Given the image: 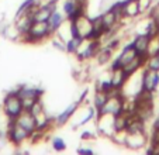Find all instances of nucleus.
Instances as JSON below:
<instances>
[{
  "mask_svg": "<svg viewBox=\"0 0 159 155\" xmlns=\"http://www.w3.org/2000/svg\"><path fill=\"white\" fill-rule=\"evenodd\" d=\"M52 35L54 34L48 26V21H34L28 33L21 35L20 40L28 42V44H35V42H41L47 38H51Z\"/></svg>",
  "mask_w": 159,
  "mask_h": 155,
  "instance_id": "nucleus-1",
  "label": "nucleus"
},
{
  "mask_svg": "<svg viewBox=\"0 0 159 155\" xmlns=\"http://www.w3.org/2000/svg\"><path fill=\"white\" fill-rule=\"evenodd\" d=\"M2 110L10 120H16L25 110L24 106H23V101H21L20 96L17 95L16 90H11L4 96L3 103H2Z\"/></svg>",
  "mask_w": 159,
  "mask_h": 155,
  "instance_id": "nucleus-2",
  "label": "nucleus"
},
{
  "mask_svg": "<svg viewBox=\"0 0 159 155\" xmlns=\"http://www.w3.org/2000/svg\"><path fill=\"white\" fill-rule=\"evenodd\" d=\"M31 133L27 131L24 127H21L20 124L11 120L7 127V140L13 144V145H21V144L30 141Z\"/></svg>",
  "mask_w": 159,
  "mask_h": 155,
  "instance_id": "nucleus-3",
  "label": "nucleus"
},
{
  "mask_svg": "<svg viewBox=\"0 0 159 155\" xmlns=\"http://www.w3.org/2000/svg\"><path fill=\"white\" fill-rule=\"evenodd\" d=\"M16 92L20 96L25 110H28V109H30L38 99H41L42 95H44V90L39 89V87H34V86H20L16 89Z\"/></svg>",
  "mask_w": 159,
  "mask_h": 155,
  "instance_id": "nucleus-4",
  "label": "nucleus"
},
{
  "mask_svg": "<svg viewBox=\"0 0 159 155\" xmlns=\"http://www.w3.org/2000/svg\"><path fill=\"white\" fill-rule=\"evenodd\" d=\"M102 48V42L100 40H84L83 44L76 52V57L79 61H87L92 58H96L99 49Z\"/></svg>",
  "mask_w": 159,
  "mask_h": 155,
  "instance_id": "nucleus-5",
  "label": "nucleus"
},
{
  "mask_svg": "<svg viewBox=\"0 0 159 155\" xmlns=\"http://www.w3.org/2000/svg\"><path fill=\"white\" fill-rule=\"evenodd\" d=\"M159 89V72L144 68L142 71V90L155 93Z\"/></svg>",
  "mask_w": 159,
  "mask_h": 155,
  "instance_id": "nucleus-6",
  "label": "nucleus"
},
{
  "mask_svg": "<svg viewBox=\"0 0 159 155\" xmlns=\"http://www.w3.org/2000/svg\"><path fill=\"white\" fill-rule=\"evenodd\" d=\"M137 51H135L134 45H132V42H128V44H125V47L121 49V52L117 55V58H116L113 62H111V66L110 69H116V68H123L125 63H128L129 61L132 59V58L137 57Z\"/></svg>",
  "mask_w": 159,
  "mask_h": 155,
  "instance_id": "nucleus-7",
  "label": "nucleus"
},
{
  "mask_svg": "<svg viewBox=\"0 0 159 155\" xmlns=\"http://www.w3.org/2000/svg\"><path fill=\"white\" fill-rule=\"evenodd\" d=\"M148 144V135L147 133H141V134H127L124 138V144L127 148L129 149H141Z\"/></svg>",
  "mask_w": 159,
  "mask_h": 155,
  "instance_id": "nucleus-8",
  "label": "nucleus"
},
{
  "mask_svg": "<svg viewBox=\"0 0 159 155\" xmlns=\"http://www.w3.org/2000/svg\"><path fill=\"white\" fill-rule=\"evenodd\" d=\"M141 7H139V2L138 0H124L123 9H121V16L123 20H132V18L141 16Z\"/></svg>",
  "mask_w": 159,
  "mask_h": 155,
  "instance_id": "nucleus-9",
  "label": "nucleus"
},
{
  "mask_svg": "<svg viewBox=\"0 0 159 155\" xmlns=\"http://www.w3.org/2000/svg\"><path fill=\"white\" fill-rule=\"evenodd\" d=\"M73 23L76 24L78 31L83 40H92V34H93V24H92V18L87 17V14H83L75 20Z\"/></svg>",
  "mask_w": 159,
  "mask_h": 155,
  "instance_id": "nucleus-10",
  "label": "nucleus"
},
{
  "mask_svg": "<svg viewBox=\"0 0 159 155\" xmlns=\"http://www.w3.org/2000/svg\"><path fill=\"white\" fill-rule=\"evenodd\" d=\"M132 45H134L137 54L141 57H148V48H149L151 37L145 33H137V35L132 40Z\"/></svg>",
  "mask_w": 159,
  "mask_h": 155,
  "instance_id": "nucleus-11",
  "label": "nucleus"
},
{
  "mask_svg": "<svg viewBox=\"0 0 159 155\" xmlns=\"http://www.w3.org/2000/svg\"><path fill=\"white\" fill-rule=\"evenodd\" d=\"M34 20H33V14L31 13H23V14L16 16V21L14 26L17 28V31L20 33V35H24L28 33L30 27L33 26Z\"/></svg>",
  "mask_w": 159,
  "mask_h": 155,
  "instance_id": "nucleus-12",
  "label": "nucleus"
},
{
  "mask_svg": "<svg viewBox=\"0 0 159 155\" xmlns=\"http://www.w3.org/2000/svg\"><path fill=\"white\" fill-rule=\"evenodd\" d=\"M78 107H79V101L70 103V105L68 106V107H66L65 110H62V111H61V113L54 119V124H55V125H58V127H62V125H65L66 123H68L70 119H72L73 114L76 113Z\"/></svg>",
  "mask_w": 159,
  "mask_h": 155,
  "instance_id": "nucleus-13",
  "label": "nucleus"
},
{
  "mask_svg": "<svg viewBox=\"0 0 159 155\" xmlns=\"http://www.w3.org/2000/svg\"><path fill=\"white\" fill-rule=\"evenodd\" d=\"M128 78L129 76L125 73V71L123 68L110 69V82L114 89H123V86L125 85Z\"/></svg>",
  "mask_w": 159,
  "mask_h": 155,
  "instance_id": "nucleus-14",
  "label": "nucleus"
},
{
  "mask_svg": "<svg viewBox=\"0 0 159 155\" xmlns=\"http://www.w3.org/2000/svg\"><path fill=\"white\" fill-rule=\"evenodd\" d=\"M17 124H20L21 127H24L27 131H30V133H33L34 130L37 128V120H35V117L33 116V114L30 113L28 110H24L23 113L20 114V116L17 117V119L14 120Z\"/></svg>",
  "mask_w": 159,
  "mask_h": 155,
  "instance_id": "nucleus-15",
  "label": "nucleus"
},
{
  "mask_svg": "<svg viewBox=\"0 0 159 155\" xmlns=\"http://www.w3.org/2000/svg\"><path fill=\"white\" fill-rule=\"evenodd\" d=\"M145 59H147V57H141V55H137V57L132 58V59L129 61L128 63H125V65L123 66V69L125 71V73L128 75V76H131V75L137 73L139 69H144Z\"/></svg>",
  "mask_w": 159,
  "mask_h": 155,
  "instance_id": "nucleus-16",
  "label": "nucleus"
},
{
  "mask_svg": "<svg viewBox=\"0 0 159 155\" xmlns=\"http://www.w3.org/2000/svg\"><path fill=\"white\" fill-rule=\"evenodd\" d=\"M65 21H66V17H65V14H63V12H59L58 9H55L48 18V26H49V28H51L52 34L57 33Z\"/></svg>",
  "mask_w": 159,
  "mask_h": 155,
  "instance_id": "nucleus-17",
  "label": "nucleus"
},
{
  "mask_svg": "<svg viewBox=\"0 0 159 155\" xmlns=\"http://www.w3.org/2000/svg\"><path fill=\"white\" fill-rule=\"evenodd\" d=\"M84 40L80 38V37H70V38H68L65 41V52H68V54H76L78 52V49L80 48V45L83 44Z\"/></svg>",
  "mask_w": 159,
  "mask_h": 155,
  "instance_id": "nucleus-18",
  "label": "nucleus"
},
{
  "mask_svg": "<svg viewBox=\"0 0 159 155\" xmlns=\"http://www.w3.org/2000/svg\"><path fill=\"white\" fill-rule=\"evenodd\" d=\"M39 2H41V0H24V2L20 4L16 16L23 14V13H31V14H33L34 10H35L37 6L39 4Z\"/></svg>",
  "mask_w": 159,
  "mask_h": 155,
  "instance_id": "nucleus-19",
  "label": "nucleus"
},
{
  "mask_svg": "<svg viewBox=\"0 0 159 155\" xmlns=\"http://www.w3.org/2000/svg\"><path fill=\"white\" fill-rule=\"evenodd\" d=\"M111 57H113V49L102 45V48L99 49V52H97V55H96V59L100 65H103V63H107L108 61L111 59Z\"/></svg>",
  "mask_w": 159,
  "mask_h": 155,
  "instance_id": "nucleus-20",
  "label": "nucleus"
},
{
  "mask_svg": "<svg viewBox=\"0 0 159 155\" xmlns=\"http://www.w3.org/2000/svg\"><path fill=\"white\" fill-rule=\"evenodd\" d=\"M108 97V93H104L102 92V90H96V93H94L93 96V106L99 110V109L103 107V105L106 103V100H107Z\"/></svg>",
  "mask_w": 159,
  "mask_h": 155,
  "instance_id": "nucleus-21",
  "label": "nucleus"
},
{
  "mask_svg": "<svg viewBox=\"0 0 159 155\" xmlns=\"http://www.w3.org/2000/svg\"><path fill=\"white\" fill-rule=\"evenodd\" d=\"M28 111H30V113L33 114V116L35 117V119H37V117H39V116H42V114L45 113V109H44V103H42V99H38V100H37L30 109H28Z\"/></svg>",
  "mask_w": 159,
  "mask_h": 155,
  "instance_id": "nucleus-22",
  "label": "nucleus"
},
{
  "mask_svg": "<svg viewBox=\"0 0 159 155\" xmlns=\"http://www.w3.org/2000/svg\"><path fill=\"white\" fill-rule=\"evenodd\" d=\"M96 90H102V92L110 95V93L114 90V87H113V85H111V82H110V78H108V79H100L96 85Z\"/></svg>",
  "mask_w": 159,
  "mask_h": 155,
  "instance_id": "nucleus-23",
  "label": "nucleus"
},
{
  "mask_svg": "<svg viewBox=\"0 0 159 155\" xmlns=\"http://www.w3.org/2000/svg\"><path fill=\"white\" fill-rule=\"evenodd\" d=\"M144 68L152 69V71H158L159 72V58L158 55H148L147 59H145V65Z\"/></svg>",
  "mask_w": 159,
  "mask_h": 155,
  "instance_id": "nucleus-24",
  "label": "nucleus"
},
{
  "mask_svg": "<svg viewBox=\"0 0 159 155\" xmlns=\"http://www.w3.org/2000/svg\"><path fill=\"white\" fill-rule=\"evenodd\" d=\"M51 144H52V148L58 152H62L66 149V143L62 137H54L51 141Z\"/></svg>",
  "mask_w": 159,
  "mask_h": 155,
  "instance_id": "nucleus-25",
  "label": "nucleus"
},
{
  "mask_svg": "<svg viewBox=\"0 0 159 155\" xmlns=\"http://www.w3.org/2000/svg\"><path fill=\"white\" fill-rule=\"evenodd\" d=\"M94 137H96V135H94L92 131H89V130H86V131H83V133L80 134V140H83V141H86V140H93Z\"/></svg>",
  "mask_w": 159,
  "mask_h": 155,
  "instance_id": "nucleus-26",
  "label": "nucleus"
},
{
  "mask_svg": "<svg viewBox=\"0 0 159 155\" xmlns=\"http://www.w3.org/2000/svg\"><path fill=\"white\" fill-rule=\"evenodd\" d=\"M78 152L79 154H94V151L92 148H83V147H79Z\"/></svg>",
  "mask_w": 159,
  "mask_h": 155,
  "instance_id": "nucleus-27",
  "label": "nucleus"
},
{
  "mask_svg": "<svg viewBox=\"0 0 159 155\" xmlns=\"http://www.w3.org/2000/svg\"><path fill=\"white\" fill-rule=\"evenodd\" d=\"M152 130H159V114L153 119V121H152Z\"/></svg>",
  "mask_w": 159,
  "mask_h": 155,
  "instance_id": "nucleus-28",
  "label": "nucleus"
},
{
  "mask_svg": "<svg viewBox=\"0 0 159 155\" xmlns=\"http://www.w3.org/2000/svg\"><path fill=\"white\" fill-rule=\"evenodd\" d=\"M78 2H83V3H86L87 0H78Z\"/></svg>",
  "mask_w": 159,
  "mask_h": 155,
  "instance_id": "nucleus-29",
  "label": "nucleus"
},
{
  "mask_svg": "<svg viewBox=\"0 0 159 155\" xmlns=\"http://www.w3.org/2000/svg\"><path fill=\"white\" fill-rule=\"evenodd\" d=\"M156 55H158V58H159V51H158V52H156Z\"/></svg>",
  "mask_w": 159,
  "mask_h": 155,
  "instance_id": "nucleus-30",
  "label": "nucleus"
}]
</instances>
